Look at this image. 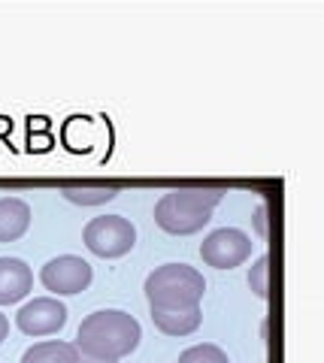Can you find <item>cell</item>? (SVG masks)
Instances as JSON below:
<instances>
[{"mask_svg":"<svg viewBox=\"0 0 324 363\" xmlns=\"http://www.w3.org/2000/svg\"><path fill=\"white\" fill-rule=\"evenodd\" d=\"M143 339L140 321L125 309H97L85 318L76 330L73 345L82 357L97 360H121L137 351Z\"/></svg>","mask_w":324,"mask_h":363,"instance_id":"1","label":"cell"},{"mask_svg":"<svg viewBox=\"0 0 324 363\" xmlns=\"http://www.w3.org/2000/svg\"><path fill=\"white\" fill-rule=\"evenodd\" d=\"M221 197V188H173L155 203V224L173 236H191L209 224Z\"/></svg>","mask_w":324,"mask_h":363,"instance_id":"2","label":"cell"},{"mask_svg":"<svg viewBox=\"0 0 324 363\" xmlns=\"http://www.w3.org/2000/svg\"><path fill=\"white\" fill-rule=\"evenodd\" d=\"M203 294V276L188 264H164L146 279V300L152 309H191L200 306Z\"/></svg>","mask_w":324,"mask_h":363,"instance_id":"3","label":"cell"},{"mask_svg":"<svg viewBox=\"0 0 324 363\" xmlns=\"http://www.w3.org/2000/svg\"><path fill=\"white\" fill-rule=\"evenodd\" d=\"M82 242L97 257H125L137 245V227L121 215H100L85 224Z\"/></svg>","mask_w":324,"mask_h":363,"instance_id":"4","label":"cell"},{"mask_svg":"<svg viewBox=\"0 0 324 363\" xmlns=\"http://www.w3.org/2000/svg\"><path fill=\"white\" fill-rule=\"evenodd\" d=\"M252 236L237 230V227H221V230H212L203 245H200V257H203L206 267L216 269H233L245 264L252 257Z\"/></svg>","mask_w":324,"mask_h":363,"instance_id":"5","label":"cell"},{"mask_svg":"<svg viewBox=\"0 0 324 363\" xmlns=\"http://www.w3.org/2000/svg\"><path fill=\"white\" fill-rule=\"evenodd\" d=\"M94 272L91 264L76 255H61L52 257L46 267L40 269V281L43 288L52 291L55 297H67V294H82L88 285H91Z\"/></svg>","mask_w":324,"mask_h":363,"instance_id":"6","label":"cell"},{"mask_svg":"<svg viewBox=\"0 0 324 363\" xmlns=\"http://www.w3.org/2000/svg\"><path fill=\"white\" fill-rule=\"evenodd\" d=\"M16 324L25 336H52L67 324V306L58 297H37L16 312Z\"/></svg>","mask_w":324,"mask_h":363,"instance_id":"7","label":"cell"},{"mask_svg":"<svg viewBox=\"0 0 324 363\" xmlns=\"http://www.w3.org/2000/svg\"><path fill=\"white\" fill-rule=\"evenodd\" d=\"M33 288V272L21 257H0V306L25 300Z\"/></svg>","mask_w":324,"mask_h":363,"instance_id":"8","label":"cell"},{"mask_svg":"<svg viewBox=\"0 0 324 363\" xmlns=\"http://www.w3.org/2000/svg\"><path fill=\"white\" fill-rule=\"evenodd\" d=\"M30 227V206L18 197H0V242H16Z\"/></svg>","mask_w":324,"mask_h":363,"instance_id":"9","label":"cell"},{"mask_svg":"<svg viewBox=\"0 0 324 363\" xmlns=\"http://www.w3.org/2000/svg\"><path fill=\"white\" fill-rule=\"evenodd\" d=\"M152 321L167 336H188L200 327L203 315H200V306H191V309H152Z\"/></svg>","mask_w":324,"mask_h":363,"instance_id":"10","label":"cell"},{"mask_svg":"<svg viewBox=\"0 0 324 363\" xmlns=\"http://www.w3.org/2000/svg\"><path fill=\"white\" fill-rule=\"evenodd\" d=\"M21 363H79V351L73 342H61V339H49V342L30 345Z\"/></svg>","mask_w":324,"mask_h":363,"instance_id":"11","label":"cell"},{"mask_svg":"<svg viewBox=\"0 0 324 363\" xmlns=\"http://www.w3.org/2000/svg\"><path fill=\"white\" fill-rule=\"evenodd\" d=\"M61 197L76 206H104L118 197V185H64Z\"/></svg>","mask_w":324,"mask_h":363,"instance_id":"12","label":"cell"},{"mask_svg":"<svg viewBox=\"0 0 324 363\" xmlns=\"http://www.w3.org/2000/svg\"><path fill=\"white\" fill-rule=\"evenodd\" d=\"M176 363H230V360H228V354H225V351H221L218 345L200 342V345L185 348L182 354H179Z\"/></svg>","mask_w":324,"mask_h":363,"instance_id":"13","label":"cell"},{"mask_svg":"<svg viewBox=\"0 0 324 363\" xmlns=\"http://www.w3.org/2000/svg\"><path fill=\"white\" fill-rule=\"evenodd\" d=\"M249 288L261 300H267V294H270V255H261L255 260V267L249 269Z\"/></svg>","mask_w":324,"mask_h":363,"instance_id":"14","label":"cell"},{"mask_svg":"<svg viewBox=\"0 0 324 363\" xmlns=\"http://www.w3.org/2000/svg\"><path fill=\"white\" fill-rule=\"evenodd\" d=\"M255 227H258V236H261V240H267V236H270V230H267V206H264V203L258 206V212H255Z\"/></svg>","mask_w":324,"mask_h":363,"instance_id":"15","label":"cell"},{"mask_svg":"<svg viewBox=\"0 0 324 363\" xmlns=\"http://www.w3.org/2000/svg\"><path fill=\"white\" fill-rule=\"evenodd\" d=\"M9 336V318L0 312V345H4V339Z\"/></svg>","mask_w":324,"mask_h":363,"instance_id":"16","label":"cell"},{"mask_svg":"<svg viewBox=\"0 0 324 363\" xmlns=\"http://www.w3.org/2000/svg\"><path fill=\"white\" fill-rule=\"evenodd\" d=\"M79 363H118V360H97V357H82L79 354Z\"/></svg>","mask_w":324,"mask_h":363,"instance_id":"17","label":"cell"}]
</instances>
